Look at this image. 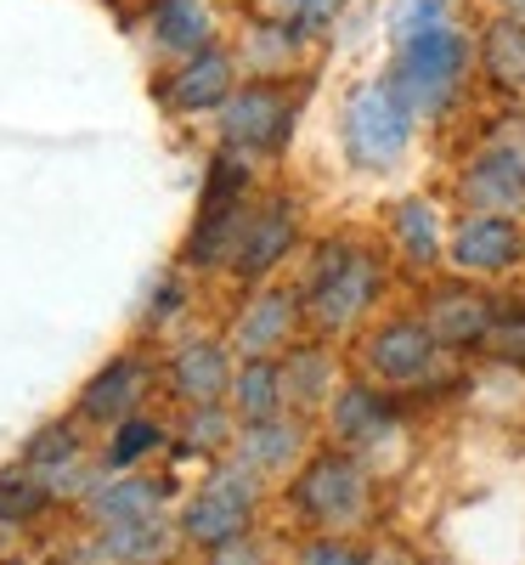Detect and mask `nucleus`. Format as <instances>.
<instances>
[{"label":"nucleus","mask_w":525,"mask_h":565,"mask_svg":"<svg viewBox=\"0 0 525 565\" xmlns=\"http://www.w3.org/2000/svg\"><path fill=\"white\" fill-rule=\"evenodd\" d=\"M373 300H378V260L345 238L317 244V260L300 282V306L322 334H345L351 322L367 317Z\"/></svg>","instance_id":"1"},{"label":"nucleus","mask_w":525,"mask_h":565,"mask_svg":"<svg viewBox=\"0 0 525 565\" xmlns=\"http://www.w3.org/2000/svg\"><path fill=\"white\" fill-rule=\"evenodd\" d=\"M474 68V45L458 23H436L413 40L396 45V63H390V79L396 90L413 103V114H447L458 103V90Z\"/></svg>","instance_id":"2"},{"label":"nucleus","mask_w":525,"mask_h":565,"mask_svg":"<svg viewBox=\"0 0 525 565\" xmlns=\"http://www.w3.org/2000/svg\"><path fill=\"white\" fill-rule=\"evenodd\" d=\"M413 130H418V114L396 90L390 74H378L362 90H351L345 119H340L345 153H351L356 170H390V164H401V153L413 148Z\"/></svg>","instance_id":"3"},{"label":"nucleus","mask_w":525,"mask_h":565,"mask_svg":"<svg viewBox=\"0 0 525 565\" xmlns=\"http://www.w3.org/2000/svg\"><path fill=\"white\" fill-rule=\"evenodd\" d=\"M249 221V170H244V153H221L210 164V181H204V204H199V226L186 238V260L193 266H226L237 255V232Z\"/></svg>","instance_id":"4"},{"label":"nucleus","mask_w":525,"mask_h":565,"mask_svg":"<svg viewBox=\"0 0 525 565\" xmlns=\"http://www.w3.org/2000/svg\"><path fill=\"white\" fill-rule=\"evenodd\" d=\"M215 114H221V141L226 148L244 153V159H260V153H277L282 141H289L300 103L277 79H255V85H237Z\"/></svg>","instance_id":"5"},{"label":"nucleus","mask_w":525,"mask_h":565,"mask_svg":"<svg viewBox=\"0 0 525 565\" xmlns=\"http://www.w3.org/2000/svg\"><path fill=\"white\" fill-rule=\"evenodd\" d=\"M294 509L306 521L328 526V532H345L367 514V476L351 452H317L300 481H294Z\"/></svg>","instance_id":"6"},{"label":"nucleus","mask_w":525,"mask_h":565,"mask_svg":"<svg viewBox=\"0 0 525 565\" xmlns=\"http://www.w3.org/2000/svg\"><path fill=\"white\" fill-rule=\"evenodd\" d=\"M458 199L469 210L492 215H519L525 210V125L508 136H492L458 175Z\"/></svg>","instance_id":"7"},{"label":"nucleus","mask_w":525,"mask_h":565,"mask_svg":"<svg viewBox=\"0 0 525 565\" xmlns=\"http://www.w3.org/2000/svg\"><path fill=\"white\" fill-rule=\"evenodd\" d=\"M447 260L463 277H497L514 271L525 260V232L514 215H492V210H469L458 215V226L447 232Z\"/></svg>","instance_id":"8"},{"label":"nucleus","mask_w":525,"mask_h":565,"mask_svg":"<svg viewBox=\"0 0 525 565\" xmlns=\"http://www.w3.org/2000/svg\"><path fill=\"white\" fill-rule=\"evenodd\" d=\"M249 514H255V469H221V476L186 503L181 514V532L204 543V548H221V543H237L249 526Z\"/></svg>","instance_id":"9"},{"label":"nucleus","mask_w":525,"mask_h":565,"mask_svg":"<svg viewBox=\"0 0 525 565\" xmlns=\"http://www.w3.org/2000/svg\"><path fill=\"white\" fill-rule=\"evenodd\" d=\"M436 356H441V345L424 328V317H396L385 328H373L362 345V362L378 385H424Z\"/></svg>","instance_id":"10"},{"label":"nucleus","mask_w":525,"mask_h":565,"mask_svg":"<svg viewBox=\"0 0 525 565\" xmlns=\"http://www.w3.org/2000/svg\"><path fill=\"white\" fill-rule=\"evenodd\" d=\"M294 244H300V215H294V204H289V199H271V204L249 210L244 232H237L232 266H237V277L260 282V277H271L282 260L294 255Z\"/></svg>","instance_id":"11"},{"label":"nucleus","mask_w":525,"mask_h":565,"mask_svg":"<svg viewBox=\"0 0 525 565\" xmlns=\"http://www.w3.org/2000/svg\"><path fill=\"white\" fill-rule=\"evenodd\" d=\"M424 328L436 334L441 351H469V345H486L492 334V317H497V300L469 289V282H447V289H436L424 300Z\"/></svg>","instance_id":"12"},{"label":"nucleus","mask_w":525,"mask_h":565,"mask_svg":"<svg viewBox=\"0 0 525 565\" xmlns=\"http://www.w3.org/2000/svg\"><path fill=\"white\" fill-rule=\"evenodd\" d=\"M237 90V63H232V52H221V45H204V52H193V57H181V68L170 74V85H164V97H170V108H181V114H210V108H221L226 97Z\"/></svg>","instance_id":"13"},{"label":"nucleus","mask_w":525,"mask_h":565,"mask_svg":"<svg viewBox=\"0 0 525 565\" xmlns=\"http://www.w3.org/2000/svg\"><path fill=\"white\" fill-rule=\"evenodd\" d=\"M300 289H260L249 306H244V317H237V328H232V345L244 351V356H271V351H282L294 340V322H300Z\"/></svg>","instance_id":"14"},{"label":"nucleus","mask_w":525,"mask_h":565,"mask_svg":"<svg viewBox=\"0 0 525 565\" xmlns=\"http://www.w3.org/2000/svg\"><path fill=\"white\" fill-rule=\"evenodd\" d=\"M170 385H175L181 402H193V407L221 402L232 391V356H226V345H215V340L181 345L175 362H170Z\"/></svg>","instance_id":"15"},{"label":"nucleus","mask_w":525,"mask_h":565,"mask_svg":"<svg viewBox=\"0 0 525 565\" xmlns=\"http://www.w3.org/2000/svg\"><path fill=\"white\" fill-rule=\"evenodd\" d=\"M390 244L407 266H441L447 260V232H441V210L429 199H401L390 210Z\"/></svg>","instance_id":"16"},{"label":"nucleus","mask_w":525,"mask_h":565,"mask_svg":"<svg viewBox=\"0 0 525 565\" xmlns=\"http://www.w3.org/2000/svg\"><path fill=\"white\" fill-rule=\"evenodd\" d=\"M141 391H148V367H141L136 356H119V362H108L97 380L85 385V418H103V424H119V418H130V407L141 402Z\"/></svg>","instance_id":"17"},{"label":"nucleus","mask_w":525,"mask_h":565,"mask_svg":"<svg viewBox=\"0 0 525 565\" xmlns=\"http://www.w3.org/2000/svg\"><path fill=\"white\" fill-rule=\"evenodd\" d=\"M232 413L244 424H260V418H277L282 413V367L271 356H244V367H232Z\"/></svg>","instance_id":"18"},{"label":"nucleus","mask_w":525,"mask_h":565,"mask_svg":"<svg viewBox=\"0 0 525 565\" xmlns=\"http://www.w3.org/2000/svg\"><path fill=\"white\" fill-rule=\"evenodd\" d=\"M153 40L175 57H193L215 45V18L204 0H153Z\"/></svg>","instance_id":"19"},{"label":"nucleus","mask_w":525,"mask_h":565,"mask_svg":"<svg viewBox=\"0 0 525 565\" xmlns=\"http://www.w3.org/2000/svg\"><path fill=\"white\" fill-rule=\"evenodd\" d=\"M328 424H333V436L340 441H378L390 430V402L385 396H373L367 385H345V391H333V413H328Z\"/></svg>","instance_id":"20"},{"label":"nucleus","mask_w":525,"mask_h":565,"mask_svg":"<svg viewBox=\"0 0 525 565\" xmlns=\"http://www.w3.org/2000/svg\"><path fill=\"white\" fill-rule=\"evenodd\" d=\"M481 74L497 90H525V23L519 18H497L481 34Z\"/></svg>","instance_id":"21"},{"label":"nucleus","mask_w":525,"mask_h":565,"mask_svg":"<svg viewBox=\"0 0 525 565\" xmlns=\"http://www.w3.org/2000/svg\"><path fill=\"white\" fill-rule=\"evenodd\" d=\"M277 367H282V396L289 402H300V407L333 402V356L322 345H294Z\"/></svg>","instance_id":"22"},{"label":"nucleus","mask_w":525,"mask_h":565,"mask_svg":"<svg viewBox=\"0 0 525 565\" xmlns=\"http://www.w3.org/2000/svg\"><path fill=\"white\" fill-rule=\"evenodd\" d=\"M306 430L294 418H260V424H244V469H255V476H266V469H282V463H294Z\"/></svg>","instance_id":"23"},{"label":"nucleus","mask_w":525,"mask_h":565,"mask_svg":"<svg viewBox=\"0 0 525 565\" xmlns=\"http://www.w3.org/2000/svg\"><path fill=\"white\" fill-rule=\"evenodd\" d=\"M159 554H164V526L153 514L148 521H114L108 537L97 543V559H108V565H148Z\"/></svg>","instance_id":"24"},{"label":"nucleus","mask_w":525,"mask_h":565,"mask_svg":"<svg viewBox=\"0 0 525 565\" xmlns=\"http://www.w3.org/2000/svg\"><path fill=\"white\" fill-rule=\"evenodd\" d=\"M90 509H97V521H148V514H159V481H114L103 487L97 498H90Z\"/></svg>","instance_id":"25"},{"label":"nucleus","mask_w":525,"mask_h":565,"mask_svg":"<svg viewBox=\"0 0 525 565\" xmlns=\"http://www.w3.org/2000/svg\"><path fill=\"white\" fill-rule=\"evenodd\" d=\"M266 23H282L289 34H300V40H311V34H322L328 23H333V12H340V0H266Z\"/></svg>","instance_id":"26"},{"label":"nucleus","mask_w":525,"mask_h":565,"mask_svg":"<svg viewBox=\"0 0 525 565\" xmlns=\"http://www.w3.org/2000/svg\"><path fill=\"white\" fill-rule=\"evenodd\" d=\"M436 23H452V0H390V40H413Z\"/></svg>","instance_id":"27"},{"label":"nucleus","mask_w":525,"mask_h":565,"mask_svg":"<svg viewBox=\"0 0 525 565\" xmlns=\"http://www.w3.org/2000/svg\"><path fill=\"white\" fill-rule=\"evenodd\" d=\"M486 351H492L497 362H508V367H525V306H503V300H497Z\"/></svg>","instance_id":"28"},{"label":"nucleus","mask_w":525,"mask_h":565,"mask_svg":"<svg viewBox=\"0 0 525 565\" xmlns=\"http://www.w3.org/2000/svg\"><path fill=\"white\" fill-rule=\"evenodd\" d=\"M153 447H159V424H148V418H119V436H114V447H108V463L125 469V463H136L141 452H153Z\"/></svg>","instance_id":"29"},{"label":"nucleus","mask_w":525,"mask_h":565,"mask_svg":"<svg viewBox=\"0 0 525 565\" xmlns=\"http://www.w3.org/2000/svg\"><path fill=\"white\" fill-rule=\"evenodd\" d=\"M45 509V487L40 481H0V521H34Z\"/></svg>","instance_id":"30"},{"label":"nucleus","mask_w":525,"mask_h":565,"mask_svg":"<svg viewBox=\"0 0 525 565\" xmlns=\"http://www.w3.org/2000/svg\"><path fill=\"white\" fill-rule=\"evenodd\" d=\"M186 441H193V447H221V441H232V418L221 413V402L193 407V424H186Z\"/></svg>","instance_id":"31"},{"label":"nucleus","mask_w":525,"mask_h":565,"mask_svg":"<svg viewBox=\"0 0 525 565\" xmlns=\"http://www.w3.org/2000/svg\"><path fill=\"white\" fill-rule=\"evenodd\" d=\"M300 565H367V554L351 548L345 537H311L300 548Z\"/></svg>","instance_id":"32"},{"label":"nucleus","mask_w":525,"mask_h":565,"mask_svg":"<svg viewBox=\"0 0 525 565\" xmlns=\"http://www.w3.org/2000/svg\"><path fill=\"white\" fill-rule=\"evenodd\" d=\"M74 458V436L68 430H45L34 447H29V463H68Z\"/></svg>","instance_id":"33"},{"label":"nucleus","mask_w":525,"mask_h":565,"mask_svg":"<svg viewBox=\"0 0 525 565\" xmlns=\"http://www.w3.org/2000/svg\"><path fill=\"white\" fill-rule=\"evenodd\" d=\"M215 565H266V559H260L244 537H237V543H221V548H215Z\"/></svg>","instance_id":"34"},{"label":"nucleus","mask_w":525,"mask_h":565,"mask_svg":"<svg viewBox=\"0 0 525 565\" xmlns=\"http://www.w3.org/2000/svg\"><path fill=\"white\" fill-rule=\"evenodd\" d=\"M497 18H519L525 23V0H497Z\"/></svg>","instance_id":"35"}]
</instances>
